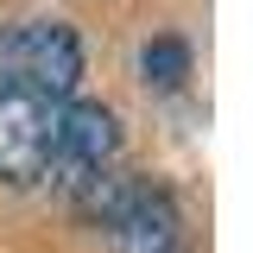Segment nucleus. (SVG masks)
<instances>
[{"instance_id": "obj_1", "label": "nucleus", "mask_w": 253, "mask_h": 253, "mask_svg": "<svg viewBox=\"0 0 253 253\" xmlns=\"http://www.w3.org/2000/svg\"><path fill=\"white\" fill-rule=\"evenodd\" d=\"M76 209L114 234L121 253H177L184 241V221H177V203L171 190L152 184V177H126V171H101L76 190Z\"/></svg>"}, {"instance_id": "obj_2", "label": "nucleus", "mask_w": 253, "mask_h": 253, "mask_svg": "<svg viewBox=\"0 0 253 253\" xmlns=\"http://www.w3.org/2000/svg\"><path fill=\"white\" fill-rule=\"evenodd\" d=\"M76 83H83V44L63 19H26L0 32V89L70 101Z\"/></svg>"}, {"instance_id": "obj_3", "label": "nucleus", "mask_w": 253, "mask_h": 253, "mask_svg": "<svg viewBox=\"0 0 253 253\" xmlns=\"http://www.w3.org/2000/svg\"><path fill=\"white\" fill-rule=\"evenodd\" d=\"M63 101L0 89V184H44L57 171Z\"/></svg>"}, {"instance_id": "obj_4", "label": "nucleus", "mask_w": 253, "mask_h": 253, "mask_svg": "<svg viewBox=\"0 0 253 253\" xmlns=\"http://www.w3.org/2000/svg\"><path fill=\"white\" fill-rule=\"evenodd\" d=\"M114 158H121V121H114V108H101V101H63V133H57V184L83 190L89 177L101 171H114Z\"/></svg>"}, {"instance_id": "obj_5", "label": "nucleus", "mask_w": 253, "mask_h": 253, "mask_svg": "<svg viewBox=\"0 0 253 253\" xmlns=\"http://www.w3.org/2000/svg\"><path fill=\"white\" fill-rule=\"evenodd\" d=\"M139 70H146L152 89H184V76H190V44H184V38H152L146 57H139Z\"/></svg>"}]
</instances>
